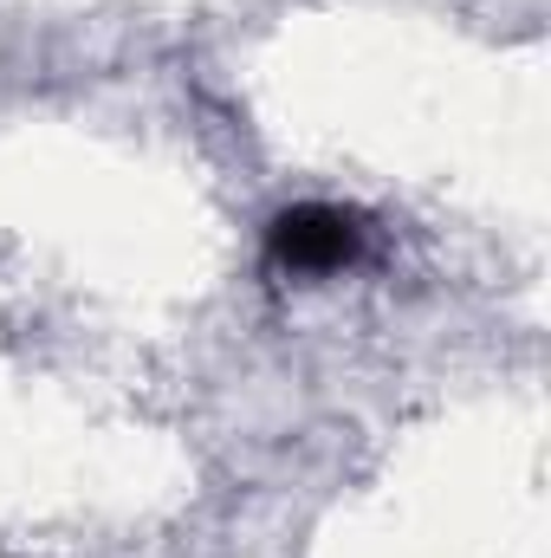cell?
<instances>
[{
  "mask_svg": "<svg viewBox=\"0 0 551 558\" xmlns=\"http://www.w3.org/2000/svg\"><path fill=\"white\" fill-rule=\"evenodd\" d=\"M267 247H273L279 267H292V274H325V267H344V260L364 247V228H357V215H344V208L305 202V208H285V215H279L273 234H267Z\"/></svg>",
  "mask_w": 551,
  "mask_h": 558,
  "instance_id": "6da1fadb",
  "label": "cell"
}]
</instances>
